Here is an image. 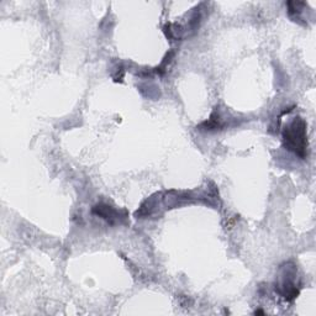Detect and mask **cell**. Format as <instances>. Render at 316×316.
<instances>
[{"label":"cell","mask_w":316,"mask_h":316,"mask_svg":"<svg viewBox=\"0 0 316 316\" xmlns=\"http://www.w3.org/2000/svg\"><path fill=\"white\" fill-rule=\"evenodd\" d=\"M283 143L285 148L300 158L306 157L308 137H306V124L300 118H296L283 131Z\"/></svg>","instance_id":"cell-1"},{"label":"cell","mask_w":316,"mask_h":316,"mask_svg":"<svg viewBox=\"0 0 316 316\" xmlns=\"http://www.w3.org/2000/svg\"><path fill=\"white\" fill-rule=\"evenodd\" d=\"M93 213L97 214V215L100 216V217H103L104 220H106V221L110 222V224H113L114 220L116 219V214H118L111 206L105 205V204L95 205L94 208H93Z\"/></svg>","instance_id":"cell-2"},{"label":"cell","mask_w":316,"mask_h":316,"mask_svg":"<svg viewBox=\"0 0 316 316\" xmlns=\"http://www.w3.org/2000/svg\"><path fill=\"white\" fill-rule=\"evenodd\" d=\"M221 126L222 125L221 122H220L219 116L216 115L215 111L211 114L210 118H209L208 121H205L203 125H201V127H204L205 130H209V131H211V130H219L221 129Z\"/></svg>","instance_id":"cell-3"}]
</instances>
